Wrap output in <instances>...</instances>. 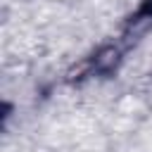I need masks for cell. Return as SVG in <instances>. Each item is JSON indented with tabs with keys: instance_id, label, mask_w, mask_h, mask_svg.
<instances>
[{
	"instance_id": "6da1fadb",
	"label": "cell",
	"mask_w": 152,
	"mask_h": 152,
	"mask_svg": "<svg viewBox=\"0 0 152 152\" xmlns=\"http://www.w3.org/2000/svg\"><path fill=\"white\" fill-rule=\"evenodd\" d=\"M126 50H128V48H126L119 38H116L114 43L100 45V48L88 57V62L83 64L86 74H88V76H104V74L116 71L119 64L124 62V52H126Z\"/></svg>"
},
{
	"instance_id": "7a4b0ae2",
	"label": "cell",
	"mask_w": 152,
	"mask_h": 152,
	"mask_svg": "<svg viewBox=\"0 0 152 152\" xmlns=\"http://www.w3.org/2000/svg\"><path fill=\"white\" fill-rule=\"evenodd\" d=\"M152 31V0H145L126 21H124V28L119 33V40L126 45V48H133L138 40H142L147 33Z\"/></svg>"
}]
</instances>
